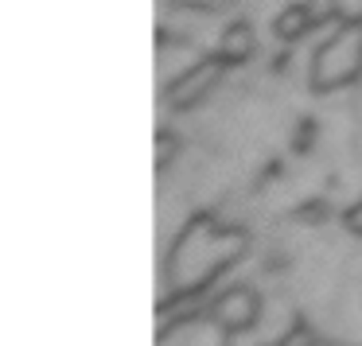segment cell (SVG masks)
I'll list each match as a JSON object with an SVG mask.
<instances>
[{
    "label": "cell",
    "instance_id": "obj_5",
    "mask_svg": "<svg viewBox=\"0 0 362 346\" xmlns=\"http://www.w3.org/2000/svg\"><path fill=\"white\" fill-rule=\"evenodd\" d=\"M308 28H315L312 16H308V4H288V8L276 16L273 32H276V40H281V43H296Z\"/></svg>",
    "mask_w": 362,
    "mask_h": 346
},
{
    "label": "cell",
    "instance_id": "obj_10",
    "mask_svg": "<svg viewBox=\"0 0 362 346\" xmlns=\"http://www.w3.org/2000/svg\"><path fill=\"white\" fill-rule=\"evenodd\" d=\"M346 226H351V229H354V234H362V203H358V206H354V210H351V214H346Z\"/></svg>",
    "mask_w": 362,
    "mask_h": 346
},
{
    "label": "cell",
    "instance_id": "obj_7",
    "mask_svg": "<svg viewBox=\"0 0 362 346\" xmlns=\"http://www.w3.org/2000/svg\"><path fill=\"white\" fill-rule=\"evenodd\" d=\"M308 16H312V24L335 20V0H308Z\"/></svg>",
    "mask_w": 362,
    "mask_h": 346
},
{
    "label": "cell",
    "instance_id": "obj_9",
    "mask_svg": "<svg viewBox=\"0 0 362 346\" xmlns=\"http://www.w3.org/2000/svg\"><path fill=\"white\" fill-rule=\"evenodd\" d=\"M281 346H315V338H312V330H308L304 323H296V327H292V335L284 338Z\"/></svg>",
    "mask_w": 362,
    "mask_h": 346
},
{
    "label": "cell",
    "instance_id": "obj_4",
    "mask_svg": "<svg viewBox=\"0 0 362 346\" xmlns=\"http://www.w3.org/2000/svg\"><path fill=\"white\" fill-rule=\"evenodd\" d=\"M253 47H257V40H253L250 24H230L218 40V55L226 59V63H245V59L253 55Z\"/></svg>",
    "mask_w": 362,
    "mask_h": 346
},
{
    "label": "cell",
    "instance_id": "obj_1",
    "mask_svg": "<svg viewBox=\"0 0 362 346\" xmlns=\"http://www.w3.org/2000/svg\"><path fill=\"white\" fill-rule=\"evenodd\" d=\"M362 71V24H346L339 35H331L312 59V71H308V82L315 90H335L354 82Z\"/></svg>",
    "mask_w": 362,
    "mask_h": 346
},
{
    "label": "cell",
    "instance_id": "obj_11",
    "mask_svg": "<svg viewBox=\"0 0 362 346\" xmlns=\"http://www.w3.org/2000/svg\"><path fill=\"white\" fill-rule=\"evenodd\" d=\"M187 4H226V0H187Z\"/></svg>",
    "mask_w": 362,
    "mask_h": 346
},
{
    "label": "cell",
    "instance_id": "obj_8",
    "mask_svg": "<svg viewBox=\"0 0 362 346\" xmlns=\"http://www.w3.org/2000/svg\"><path fill=\"white\" fill-rule=\"evenodd\" d=\"M172 156H175V136L160 133L156 136V167H168V164H172Z\"/></svg>",
    "mask_w": 362,
    "mask_h": 346
},
{
    "label": "cell",
    "instance_id": "obj_6",
    "mask_svg": "<svg viewBox=\"0 0 362 346\" xmlns=\"http://www.w3.org/2000/svg\"><path fill=\"white\" fill-rule=\"evenodd\" d=\"M339 24H362V0H335Z\"/></svg>",
    "mask_w": 362,
    "mask_h": 346
},
{
    "label": "cell",
    "instance_id": "obj_2",
    "mask_svg": "<svg viewBox=\"0 0 362 346\" xmlns=\"http://www.w3.org/2000/svg\"><path fill=\"white\" fill-rule=\"evenodd\" d=\"M222 63H226V59H203V63L187 66V74H180V78L168 86L164 102L172 105V109H191V105H199L214 86H218Z\"/></svg>",
    "mask_w": 362,
    "mask_h": 346
},
{
    "label": "cell",
    "instance_id": "obj_3",
    "mask_svg": "<svg viewBox=\"0 0 362 346\" xmlns=\"http://www.w3.org/2000/svg\"><path fill=\"white\" fill-rule=\"evenodd\" d=\"M257 315H261V299L245 284H234V288H226L214 299V323L222 330H245L257 323Z\"/></svg>",
    "mask_w": 362,
    "mask_h": 346
}]
</instances>
